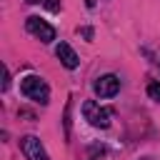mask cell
I'll list each match as a JSON object with an SVG mask.
<instances>
[{"instance_id":"1","label":"cell","mask_w":160,"mask_h":160,"mask_svg":"<svg viewBox=\"0 0 160 160\" xmlns=\"http://www.w3.org/2000/svg\"><path fill=\"white\" fill-rule=\"evenodd\" d=\"M20 92L32 102H40V105L50 102V88L40 75H25L20 80Z\"/></svg>"},{"instance_id":"4","label":"cell","mask_w":160,"mask_h":160,"mask_svg":"<svg viewBox=\"0 0 160 160\" xmlns=\"http://www.w3.org/2000/svg\"><path fill=\"white\" fill-rule=\"evenodd\" d=\"M20 150H22V155H25L28 160H50V155L45 152L40 138H35V135L20 138Z\"/></svg>"},{"instance_id":"7","label":"cell","mask_w":160,"mask_h":160,"mask_svg":"<svg viewBox=\"0 0 160 160\" xmlns=\"http://www.w3.org/2000/svg\"><path fill=\"white\" fill-rule=\"evenodd\" d=\"M70 108H72V102L68 100V102H65V112H62V125H65V138H70Z\"/></svg>"},{"instance_id":"8","label":"cell","mask_w":160,"mask_h":160,"mask_svg":"<svg viewBox=\"0 0 160 160\" xmlns=\"http://www.w3.org/2000/svg\"><path fill=\"white\" fill-rule=\"evenodd\" d=\"M148 98L155 100V102H160V82H150L148 85Z\"/></svg>"},{"instance_id":"11","label":"cell","mask_w":160,"mask_h":160,"mask_svg":"<svg viewBox=\"0 0 160 160\" xmlns=\"http://www.w3.org/2000/svg\"><path fill=\"white\" fill-rule=\"evenodd\" d=\"M25 2H30V5H38V2H42V0H25Z\"/></svg>"},{"instance_id":"6","label":"cell","mask_w":160,"mask_h":160,"mask_svg":"<svg viewBox=\"0 0 160 160\" xmlns=\"http://www.w3.org/2000/svg\"><path fill=\"white\" fill-rule=\"evenodd\" d=\"M55 55L60 58V62H62L68 70H75V68L80 65V58L75 55V50H72L68 42H58V48H55Z\"/></svg>"},{"instance_id":"9","label":"cell","mask_w":160,"mask_h":160,"mask_svg":"<svg viewBox=\"0 0 160 160\" xmlns=\"http://www.w3.org/2000/svg\"><path fill=\"white\" fill-rule=\"evenodd\" d=\"M42 5H45L50 12H60V0H42Z\"/></svg>"},{"instance_id":"3","label":"cell","mask_w":160,"mask_h":160,"mask_svg":"<svg viewBox=\"0 0 160 160\" xmlns=\"http://www.w3.org/2000/svg\"><path fill=\"white\" fill-rule=\"evenodd\" d=\"M25 25H28V32H30V35H35L40 42H52V40H55V28H52L50 22L40 20L38 15H30Z\"/></svg>"},{"instance_id":"2","label":"cell","mask_w":160,"mask_h":160,"mask_svg":"<svg viewBox=\"0 0 160 160\" xmlns=\"http://www.w3.org/2000/svg\"><path fill=\"white\" fill-rule=\"evenodd\" d=\"M82 115H85V120L92 125V128H100V130H105V128H110V110L108 108H100L95 100H85L82 102Z\"/></svg>"},{"instance_id":"5","label":"cell","mask_w":160,"mask_h":160,"mask_svg":"<svg viewBox=\"0 0 160 160\" xmlns=\"http://www.w3.org/2000/svg\"><path fill=\"white\" fill-rule=\"evenodd\" d=\"M118 90H120L118 75H102L95 80V95H100V98H112V95H118Z\"/></svg>"},{"instance_id":"10","label":"cell","mask_w":160,"mask_h":160,"mask_svg":"<svg viewBox=\"0 0 160 160\" xmlns=\"http://www.w3.org/2000/svg\"><path fill=\"white\" fill-rule=\"evenodd\" d=\"M80 32H82V38H85V40H92V28H82Z\"/></svg>"}]
</instances>
